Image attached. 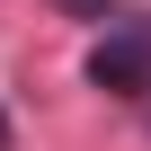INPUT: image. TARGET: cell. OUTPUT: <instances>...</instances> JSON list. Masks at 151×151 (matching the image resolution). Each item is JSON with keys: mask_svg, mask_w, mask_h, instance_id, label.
<instances>
[{"mask_svg": "<svg viewBox=\"0 0 151 151\" xmlns=\"http://www.w3.org/2000/svg\"><path fill=\"white\" fill-rule=\"evenodd\" d=\"M53 9H71V18H107V0H53Z\"/></svg>", "mask_w": 151, "mask_h": 151, "instance_id": "obj_2", "label": "cell"}, {"mask_svg": "<svg viewBox=\"0 0 151 151\" xmlns=\"http://www.w3.org/2000/svg\"><path fill=\"white\" fill-rule=\"evenodd\" d=\"M89 80L98 89H151V27H124L89 53Z\"/></svg>", "mask_w": 151, "mask_h": 151, "instance_id": "obj_1", "label": "cell"}, {"mask_svg": "<svg viewBox=\"0 0 151 151\" xmlns=\"http://www.w3.org/2000/svg\"><path fill=\"white\" fill-rule=\"evenodd\" d=\"M0 142H9V124H0Z\"/></svg>", "mask_w": 151, "mask_h": 151, "instance_id": "obj_3", "label": "cell"}]
</instances>
